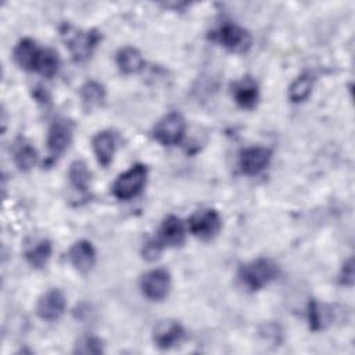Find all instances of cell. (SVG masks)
Returning <instances> with one entry per match:
<instances>
[{"label": "cell", "instance_id": "obj_1", "mask_svg": "<svg viewBox=\"0 0 355 355\" xmlns=\"http://www.w3.org/2000/svg\"><path fill=\"white\" fill-rule=\"evenodd\" d=\"M183 241H184L183 222L178 216L169 215L162 220V223L157 232V236L146 244L143 254L147 259L153 261L159 255V252L164 248L178 247Z\"/></svg>", "mask_w": 355, "mask_h": 355}, {"label": "cell", "instance_id": "obj_2", "mask_svg": "<svg viewBox=\"0 0 355 355\" xmlns=\"http://www.w3.org/2000/svg\"><path fill=\"white\" fill-rule=\"evenodd\" d=\"M60 33L72 58L78 62L87 60L100 42V33L97 31H82L72 26L71 24H64L60 29Z\"/></svg>", "mask_w": 355, "mask_h": 355}, {"label": "cell", "instance_id": "obj_3", "mask_svg": "<svg viewBox=\"0 0 355 355\" xmlns=\"http://www.w3.org/2000/svg\"><path fill=\"white\" fill-rule=\"evenodd\" d=\"M277 265L268 258H258L243 265L239 270V280L250 291L261 290L276 279Z\"/></svg>", "mask_w": 355, "mask_h": 355}, {"label": "cell", "instance_id": "obj_4", "mask_svg": "<svg viewBox=\"0 0 355 355\" xmlns=\"http://www.w3.org/2000/svg\"><path fill=\"white\" fill-rule=\"evenodd\" d=\"M147 180V168L143 164H135L121 173L112 184V194L118 200H130L141 193Z\"/></svg>", "mask_w": 355, "mask_h": 355}, {"label": "cell", "instance_id": "obj_5", "mask_svg": "<svg viewBox=\"0 0 355 355\" xmlns=\"http://www.w3.org/2000/svg\"><path fill=\"white\" fill-rule=\"evenodd\" d=\"M186 122L179 112H169L162 116L153 129L154 139L162 146H175L182 141Z\"/></svg>", "mask_w": 355, "mask_h": 355}, {"label": "cell", "instance_id": "obj_6", "mask_svg": "<svg viewBox=\"0 0 355 355\" xmlns=\"http://www.w3.org/2000/svg\"><path fill=\"white\" fill-rule=\"evenodd\" d=\"M214 36L220 46L234 53H243L251 46L250 32L233 22L222 24Z\"/></svg>", "mask_w": 355, "mask_h": 355}, {"label": "cell", "instance_id": "obj_7", "mask_svg": "<svg viewBox=\"0 0 355 355\" xmlns=\"http://www.w3.org/2000/svg\"><path fill=\"white\" fill-rule=\"evenodd\" d=\"M222 220L216 209L205 208L194 212L189 219L190 232L202 240H209L215 237L220 229Z\"/></svg>", "mask_w": 355, "mask_h": 355}, {"label": "cell", "instance_id": "obj_8", "mask_svg": "<svg viewBox=\"0 0 355 355\" xmlns=\"http://www.w3.org/2000/svg\"><path fill=\"white\" fill-rule=\"evenodd\" d=\"M143 294L151 301L164 300L171 288V275L166 269L157 268L147 272L140 282Z\"/></svg>", "mask_w": 355, "mask_h": 355}, {"label": "cell", "instance_id": "obj_9", "mask_svg": "<svg viewBox=\"0 0 355 355\" xmlns=\"http://www.w3.org/2000/svg\"><path fill=\"white\" fill-rule=\"evenodd\" d=\"M272 151L266 147L252 146L247 147L240 153L239 157V166L240 171L245 175H258L262 172L270 162Z\"/></svg>", "mask_w": 355, "mask_h": 355}, {"label": "cell", "instance_id": "obj_10", "mask_svg": "<svg viewBox=\"0 0 355 355\" xmlns=\"http://www.w3.org/2000/svg\"><path fill=\"white\" fill-rule=\"evenodd\" d=\"M72 140V123L67 119H57L47 132V148L51 157L61 155Z\"/></svg>", "mask_w": 355, "mask_h": 355}, {"label": "cell", "instance_id": "obj_11", "mask_svg": "<svg viewBox=\"0 0 355 355\" xmlns=\"http://www.w3.org/2000/svg\"><path fill=\"white\" fill-rule=\"evenodd\" d=\"M184 338V329L176 320H161L157 323L153 331V340L161 349H169Z\"/></svg>", "mask_w": 355, "mask_h": 355}, {"label": "cell", "instance_id": "obj_12", "mask_svg": "<svg viewBox=\"0 0 355 355\" xmlns=\"http://www.w3.org/2000/svg\"><path fill=\"white\" fill-rule=\"evenodd\" d=\"M65 309V297L58 288L46 291L37 301L36 313L43 320L58 319Z\"/></svg>", "mask_w": 355, "mask_h": 355}, {"label": "cell", "instance_id": "obj_13", "mask_svg": "<svg viewBox=\"0 0 355 355\" xmlns=\"http://www.w3.org/2000/svg\"><path fill=\"white\" fill-rule=\"evenodd\" d=\"M232 94H233V98L237 103V105H240L241 108H245V110H251L258 103L259 89H258L257 82L252 78L245 76L233 83Z\"/></svg>", "mask_w": 355, "mask_h": 355}, {"label": "cell", "instance_id": "obj_14", "mask_svg": "<svg viewBox=\"0 0 355 355\" xmlns=\"http://www.w3.org/2000/svg\"><path fill=\"white\" fill-rule=\"evenodd\" d=\"M71 263L82 273H87L94 262H96V251L90 241L87 240H79L76 241L68 252Z\"/></svg>", "mask_w": 355, "mask_h": 355}, {"label": "cell", "instance_id": "obj_15", "mask_svg": "<svg viewBox=\"0 0 355 355\" xmlns=\"http://www.w3.org/2000/svg\"><path fill=\"white\" fill-rule=\"evenodd\" d=\"M92 147L97 161L103 166H107L114 158V153L116 148V135L111 130H101L93 137Z\"/></svg>", "mask_w": 355, "mask_h": 355}, {"label": "cell", "instance_id": "obj_16", "mask_svg": "<svg viewBox=\"0 0 355 355\" xmlns=\"http://www.w3.org/2000/svg\"><path fill=\"white\" fill-rule=\"evenodd\" d=\"M39 50H40V47L32 39H29V37L21 39L17 43V46L14 47V51H12L14 61L22 69L33 72L35 61H36V57L39 54Z\"/></svg>", "mask_w": 355, "mask_h": 355}, {"label": "cell", "instance_id": "obj_17", "mask_svg": "<svg viewBox=\"0 0 355 355\" xmlns=\"http://www.w3.org/2000/svg\"><path fill=\"white\" fill-rule=\"evenodd\" d=\"M116 64L123 73H137L144 67L141 53L135 47H123L116 53Z\"/></svg>", "mask_w": 355, "mask_h": 355}, {"label": "cell", "instance_id": "obj_18", "mask_svg": "<svg viewBox=\"0 0 355 355\" xmlns=\"http://www.w3.org/2000/svg\"><path fill=\"white\" fill-rule=\"evenodd\" d=\"M58 68H60V58L57 53L51 49L40 47L35 61L33 72H37L44 78H53L58 72Z\"/></svg>", "mask_w": 355, "mask_h": 355}, {"label": "cell", "instance_id": "obj_19", "mask_svg": "<svg viewBox=\"0 0 355 355\" xmlns=\"http://www.w3.org/2000/svg\"><path fill=\"white\" fill-rule=\"evenodd\" d=\"M51 250H53L51 243L49 240L43 239L26 250L25 258L31 266L39 269V268H43L49 262V259L51 257Z\"/></svg>", "mask_w": 355, "mask_h": 355}, {"label": "cell", "instance_id": "obj_20", "mask_svg": "<svg viewBox=\"0 0 355 355\" xmlns=\"http://www.w3.org/2000/svg\"><path fill=\"white\" fill-rule=\"evenodd\" d=\"M80 98L83 105L90 110L103 104L105 98V90L98 82L89 80L80 87Z\"/></svg>", "mask_w": 355, "mask_h": 355}, {"label": "cell", "instance_id": "obj_21", "mask_svg": "<svg viewBox=\"0 0 355 355\" xmlns=\"http://www.w3.org/2000/svg\"><path fill=\"white\" fill-rule=\"evenodd\" d=\"M330 315L331 311L319 304L318 301H311L308 305V322H309V329L313 331L324 329L330 323Z\"/></svg>", "mask_w": 355, "mask_h": 355}, {"label": "cell", "instance_id": "obj_22", "mask_svg": "<svg viewBox=\"0 0 355 355\" xmlns=\"http://www.w3.org/2000/svg\"><path fill=\"white\" fill-rule=\"evenodd\" d=\"M313 86V78L309 73L300 75L288 87V98L293 103H301L308 98Z\"/></svg>", "mask_w": 355, "mask_h": 355}, {"label": "cell", "instance_id": "obj_23", "mask_svg": "<svg viewBox=\"0 0 355 355\" xmlns=\"http://www.w3.org/2000/svg\"><path fill=\"white\" fill-rule=\"evenodd\" d=\"M68 176H69V182L71 184L80 191H86L89 189V183H90V171L87 169V165L78 159L73 161L69 166L68 171Z\"/></svg>", "mask_w": 355, "mask_h": 355}, {"label": "cell", "instance_id": "obj_24", "mask_svg": "<svg viewBox=\"0 0 355 355\" xmlns=\"http://www.w3.org/2000/svg\"><path fill=\"white\" fill-rule=\"evenodd\" d=\"M14 161L21 171H29L37 161V153L29 143H19L14 148Z\"/></svg>", "mask_w": 355, "mask_h": 355}, {"label": "cell", "instance_id": "obj_25", "mask_svg": "<svg viewBox=\"0 0 355 355\" xmlns=\"http://www.w3.org/2000/svg\"><path fill=\"white\" fill-rule=\"evenodd\" d=\"M75 351L80 352V354H100V352H103V345L97 337L87 336L79 341Z\"/></svg>", "mask_w": 355, "mask_h": 355}, {"label": "cell", "instance_id": "obj_26", "mask_svg": "<svg viewBox=\"0 0 355 355\" xmlns=\"http://www.w3.org/2000/svg\"><path fill=\"white\" fill-rule=\"evenodd\" d=\"M340 283L343 286H352V283H354V262L351 258L341 268Z\"/></svg>", "mask_w": 355, "mask_h": 355}]
</instances>
